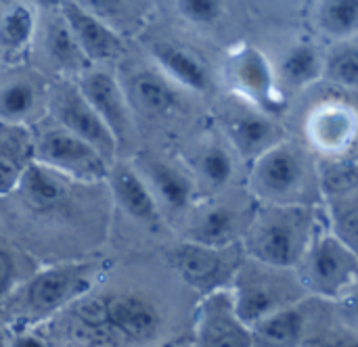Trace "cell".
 Wrapping results in <instances>:
<instances>
[{"mask_svg": "<svg viewBox=\"0 0 358 347\" xmlns=\"http://www.w3.org/2000/svg\"><path fill=\"white\" fill-rule=\"evenodd\" d=\"M132 98L138 109L147 115L164 117L172 113L178 105V94L170 86L168 77H162L155 71H143L132 80Z\"/></svg>", "mask_w": 358, "mask_h": 347, "instance_id": "obj_24", "label": "cell"}, {"mask_svg": "<svg viewBox=\"0 0 358 347\" xmlns=\"http://www.w3.org/2000/svg\"><path fill=\"white\" fill-rule=\"evenodd\" d=\"M189 214L191 220L185 241L208 247H231L239 243V220L229 205L210 203L203 207H191Z\"/></svg>", "mask_w": 358, "mask_h": 347, "instance_id": "obj_18", "label": "cell"}, {"mask_svg": "<svg viewBox=\"0 0 358 347\" xmlns=\"http://www.w3.org/2000/svg\"><path fill=\"white\" fill-rule=\"evenodd\" d=\"M59 15L63 17L88 63L113 61L124 52V40L120 38L117 29L111 23L84 10L73 0H65L59 8Z\"/></svg>", "mask_w": 358, "mask_h": 347, "instance_id": "obj_14", "label": "cell"}, {"mask_svg": "<svg viewBox=\"0 0 358 347\" xmlns=\"http://www.w3.org/2000/svg\"><path fill=\"white\" fill-rule=\"evenodd\" d=\"M55 119L61 128L76 134L94 147L107 161L113 163L115 151L120 149L115 136L105 126V121L94 113V109L86 103L78 88H67L55 98Z\"/></svg>", "mask_w": 358, "mask_h": 347, "instance_id": "obj_13", "label": "cell"}, {"mask_svg": "<svg viewBox=\"0 0 358 347\" xmlns=\"http://www.w3.org/2000/svg\"><path fill=\"white\" fill-rule=\"evenodd\" d=\"M224 75L231 90L250 107L273 117L285 109L287 101L281 92L277 71L260 48L250 44L233 48L224 63Z\"/></svg>", "mask_w": 358, "mask_h": 347, "instance_id": "obj_7", "label": "cell"}, {"mask_svg": "<svg viewBox=\"0 0 358 347\" xmlns=\"http://www.w3.org/2000/svg\"><path fill=\"white\" fill-rule=\"evenodd\" d=\"M323 77L342 90H357L358 86V48L355 40L340 42V48L323 59Z\"/></svg>", "mask_w": 358, "mask_h": 347, "instance_id": "obj_30", "label": "cell"}, {"mask_svg": "<svg viewBox=\"0 0 358 347\" xmlns=\"http://www.w3.org/2000/svg\"><path fill=\"white\" fill-rule=\"evenodd\" d=\"M0 347H10V333L0 331Z\"/></svg>", "mask_w": 358, "mask_h": 347, "instance_id": "obj_37", "label": "cell"}, {"mask_svg": "<svg viewBox=\"0 0 358 347\" xmlns=\"http://www.w3.org/2000/svg\"><path fill=\"white\" fill-rule=\"evenodd\" d=\"M78 6H82L84 10L92 13L94 17L111 23V19L120 13L122 8V0H73ZM113 25V23H111Z\"/></svg>", "mask_w": 358, "mask_h": 347, "instance_id": "obj_33", "label": "cell"}, {"mask_svg": "<svg viewBox=\"0 0 358 347\" xmlns=\"http://www.w3.org/2000/svg\"><path fill=\"white\" fill-rule=\"evenodd\" d=\"M296 274L306 293L329 302L344 300L357 285V249L334 237L321 222L308 249L296 266Z\"/></svg>", "mask_w": 358, "mask_h": 347, "instance_id": "obj_4", "label": "cell"}, {"mask_svg": "<svg viewBox=\"0 0 358 347\" xmlns=\"http://www.w3.org/2000/svg\"><path fill=\"white\" fill-rule=\"evenodd\" d=\"M151 54L168 80L191 92H206L210 88V73L195 52L172 42H157L151 46Z\"/></svg>", "mask_w": 358, "mask_h": 347, "instance_id": "obj_19", "label": "cell"}, {"mask_svg": "<svg viewBox=\"0 0 358 347\" xmlns=\"http://www.w3.org/2000/svg\"><path fill=\"white\" fill-rule=\"evenodd\" d=\"M275 71L281 86L306 88L323 80V54L313 44L300 42L283 54L281 65Z\"/></svg>", "mask_w": 358, "mask_h": 347, "instance_id": "obj_23", "label": "cell"}, {"mask_svg": "<svg viewBox=\"0 0 358 347\" xmlns=\"http://www.w3.org/2000/svg\"><path fill=\"white\" fill-rule=\"evenodd\" d=\"M46 54L48 59L65 71H73V69H84V65H88V61L84 59V54L80 52L69 27L65 25L63 17L59 15L57 19H52L46 27Z\"/></svg>", "mask_w": 358, "mask_h": 347, "instance_id": "obj_29", "label": "cell"}, {"mask_svg": "<svg viewBox=\"0 0 358 347\" xmlns=\"http://www.w3.org/2000/svg\"><path fill=\"white\" fill-rule=\"evenodd\" d=\"M38 6H42V8H46V10H59L61 8V4L65 2V0H34Z\"/></svg>", "mask_w": 358, "mask_h": 347, "instance_id": "obj_36", "label": "cell"}, {"mask_svg": "<svg viewBox=\"0 0 358 347\" xmlns=\"http://www.w3.org/2000/svg\"><path fill=\"white\" fill-rule=\"evenodd\" d=\"M319 29L336 40H355L358 31V0H321L317 6Z\"/></svg>", "mask_w": 358, "mask_h": 347, "instance_id": "obj_27", "label": "cell"}, {"mask_svg": "<svg viewBox=\"0 0 358 347\" xmlns=\"http://www.w3.org/2000/svg\"><path fill=\"white\" fill-rule=\"evenodd\" d=\"M306 140L323 159L352 155L357 142V111L352 105L331 98L306 115Z\"/></svg>", "mask_w": 358, "mask_h": 347, "instance_id": "obj_10", "label": "cell"}, {"mask_svg": "<svg viewBox=\"0 0 358 347\" xmlns=\"http://www.w3.org/2000/svg\"><path fill=\"white\" fill-rule=\"evenodd\" d=\"M229 289L237 314L250 329L264 316L298 304L306 293L296 270L273 268L248 256L241 258Z\"/></svg>", "mask_w": 358, "mask_h": 347, "instance_id": "obj_3", "label": "cell"}, {"mask_svg": "<svg viewBox=\"0 0 358 347\" xmlns=\"http://www.w3.org/2000/svg\"><path fill=\"white\" fill-rule=\"evenodd\" d=\"M107 182L122 212H126L134 222L143 226H157L162 222V212L132 163H111Z\"/></svg>", "mask_w": 358, "mask_h": 347, "instance_id": "obj_17", "label": "cell"}, {"mask_svg": "<svg viewBox=\"0 0 358 347\" xmlns=\"http://www.w3.org/2000/svg\"><path fill=\"white\" fill-rule=\"evenodd\" d=\"M323 218L315 205L258 203L243 228V256L273 268L296 270Z\"/></svg>", "mask_w": 358, "mask_h": 347, "instance_id": "obj_1", "label": "cell"}, {"mask_svg": "<svg viewBox=\"0 0 358 347\" xmlns=\"http://www.w3.org/2000/svg\"><path fill=\"white\" fill-rule=\"evenodd\" d=\"M193 182L197 189L208 191L210 195L227 189L235 176V159L229 145L208 142L201 147L193 161Z\"/></svg>", "mask_w": 358, "mask_h": 347, "instance_id": "obj_21", "label": "cell"}, {"mask_svg": "<svg viewBox=\"0 0 358 347\" xmlns=\"http://www.w3.org/2000/svg\"><path fill=\"white\" fill-rule=\"evenodd\" d=\"M304 314L298 304L281 308L252 327L254 347H296L304 335Z\"/></svg>", "mask_w": 358, "mask_h": 347, "instance_id": "obj_22", "label": "cell"}, {"mask_svg": "<svg viewBox=\"0 0 358 347\" xmlns=\"http://www.w3.org/2000/svg\"><path fill=\"white\" fill-rule=\"evenodd\" d=\"M103 323L109 333L126 339H149L159 329V312L155 306L134 293L105 297Z\"/></svg>", "mask_w": 358, "mask_h": 347, "instance_id": "obj_16", "label": "cell"}, {"mask_svg": "<svg viewBox=\"0 0 358 347\" xmlns=\"http://www.w3.org/2000/svg\"><path fill=\"white\" fill-rule=\"evenodd\" d=\"M99 272L101 264L96 262L44 268L23 285L17 306L27 318H48L65 306L88 295Z\"/></svg>", "mask_w": 358, "mask_h": 347, "instance_id": "obj_5", "label": "cell"}, {"mask_svg": "<svg viewBox=\"0 0 358 347\" xmlns=\"http://www.w3.org/2000/svg\"><path fill=\"white\" fill-rule=\"evenodd\" d=\"M248 189L256 203L315 205L321 197L319 168L310 153L283 138L250 161Z\"/></svg>", "mask_w": 358, "mask_h": 347, "instance_id": "obj_2", "label": "cell"}, {"mask_svg": "<svg viewBox=\"0 0 358 347\" xmlns=\"http://www.w3.org/2000/svg\"><path fill=\"white\" fill-rule=\"evenodd\" d=\"M36 31V17L34 10L23 4L15 2L0 15V50L6 54H21Z\"/></svg>", "mask_w": 358, "mask_h": 347, "instance_id": "obj_28", "label": "cell"}, {"mask_svg": "<svg viewBox=\"0 0 358 347\" xmlns=\"http://www.w3.org/2000/svg\"><path fill=\"white\" fill-rule=\"evenodd\" d=\"M193 347H254L252 329L237 314L229 287L203 293L197 304Z\"/></svg>", "mask_w": 358, "mask_h": 347, "instance_id": "obj_9", "label": "cell"}, {"mask_svg": "<svg viewBox=\"0 0 358 347\" xmlns=\"http://www.w3.org/2000/svg\"><path fill=\"white\" fill-rule=\"evenodd\" d=\"M10 147H13V140L6 145V149L4 145H0V197L17 189L25 165L31 161V159H21L17 153L8 151Z\"/></svg>", "mask_w": 358, "mask_h": 347, "instance_id": "obj_32", "label": "cell"}, {"mask_svg": "<svg viewBox=\"0 0 358 347\" xmlns=\"http://www.w3.org/2000/svg\"><path fill=\"white\" fill-rule=\"evenodd\" d=\"M10 347H46L44 341L27 331H21V333H15L10 335Z\"/></svg>", "mask_w": 358, "mask_h": 347, "instance_id": "obj_35", "label": "cell"}, {"mask_svg": "<svg viewBox=\"0 0 358 347\" xmlns=\"http://www.w3.org/2000/svg\"><path fill=\"white\" fill-rule=\"evenodd\" d=\"M15 191L21 193L25 205L34 212H48L63 201L67 193V178L31 159L25 165Z\"/></svg>", "mask_w": 358, "mask_h": 347, "instance_id": "obj_20", "label": "cell"}, {"mask_svg": "<svg viewBox=\"0 0 358 347\" xmlns=\"http://www.w3.org/2000/svg\"><path fill=\"white\" fill-rule=\"evenodd\" d=\"M38 111V90L29 80H13L0 88V124L23 128Z\"/></svg>", "mask_w": 358, "mask_h": 347, "instance_id": "obj_26", "label": "cell"}, {"mask_svg": "<svg viewBox=\"0 0 358 347\" xmlns=\"http://www.w3.org/2000/svg\"><path fill=\"white\" fill-rule=\"evenodd\" d=\"M132 165L149 186L159 212L174 216L189 214L197 195L191 172H185L176 163L155 155H138Z\"/></svg>", "mask_w": 358, "mask_h": 347, "instance_id": "obj_11", "label": "cell"}, {"mask_svg": "<svg viewBox=\"0 0 358 347\" xmlns=\"http://www.w3.org/2000/svg\"><path fill=\"white\" fill-rule=\"evenodd\" d=\"M31 159L55 170L67 180L84 184L107 180L111 165V161H107L94 147L59 124L31 140Z\"/></svg>", "mask_w": 358, "mask_h": 347, "instance_id": "obj_6", "label": "cell"}, {"mask_svg": "<svg viewBox=\"0 0 358 347\" xmlns=\"http://www.w3.org/2000/svg\"><path fill=\"white\" fill-rule=\"evenodd\" d=\"M325 228L348 247L357 249L358 239V193L357 189L325 195Z\"/></svg>", "mask_w": 358, "mask_h": 347, "instance_id": "obj_25", "label": "cell"}, {"mask_svg": "<svg viewBox=\"0 0 358 347\" xmlns=\"http://www.w3.org/2000/svg\"><path fill=\"white\" fill-rule=\"evenodd\" d=\"M178 13L193 25H214L222 17V0H176Z\"/></svg>", "mask_w": 358, "mask_h": 347, "instance_id": "obj_31", "label": "cell"}, {"mask_svg": "<svg viewBox=\"0 0 358 347\" xmlns=\"http://www.w3.org/2000/svg\"><path fill=\"white\" fill-rule=\"evenodd\" d=\"M222 128L231 151H237L248 161L256 159L266 149L285 138L283 128L275 121V117L254 107L243 113L227 115L222 119Z\"/></svg>", "mask_w": 358, "mask_h": 347, "instance_id": "obj_15", "label": "cell"}, {"mask_svg": "<svg viewBox=\"0 0 358 347\" xmlns=\"http://www.w3.org/2000/svg\"><path fill=\"white\" fill-rule=\"evenodd\" d=\"M86 103L94 109V113L105 121V126L115 136L117 145L130 134L132 117H130V103L122 84L109 71H82L80 82L76 86Z\"/></svg>", "mask_w": 358, "mask_h": 347, "instance_id": "obj_12", "label": "cell"}, {"mask_svg": "<svg viewBox=\"0 0 358 347\" xmlns=\"http://www.w3.org/2000/svg\"><path fill=\"white\" fill-rule=\"evenodd\" d=\"M15 279V264L8 251L0 249V297H4Z\"/></svg>", "mask_w": 358, "mask_h": 347, "instance_id": "obj_34", "label": "cell"}, {"mask_svg": "<svg viewBox=\"0 0 358 347\" xmlns=\"http://www.w3.org/2000/svg\"><path fill=\"white\" fill-rule=\"evenodd\" d=\"M239 247H208L193 241H182L176 247L166 251L168 266L189 285L203 293L231 285V279L243 258V249Z\"/></svg>", "mask_w": 358, "mask_h": 347, "instance_id": "obj_8", "label": "cell"}]
</instances>
